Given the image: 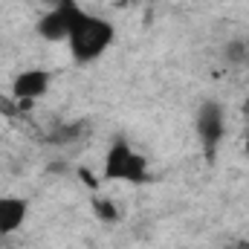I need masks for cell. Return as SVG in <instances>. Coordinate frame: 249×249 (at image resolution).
<instances>
[{"label": "cell", "instance_id": "cell-1", "mask_svg": "<svg viewBox=\"0 0 249 249\" xmlns=\"http://www.w3.org/2000/svg\"><path fill=\"white\" fill-rule=\"evenodd\" d=\"M116 41V26L107 20V18H99V15H90V12H81V18L72 23L70 29V53L78 64H90L96 58H102L110 44Z\"/></svg>", "mask_w": 249, "mask_h": 249}, {"label": "cell", "instance_id": "cell-9", "mask_svg": "<svg viewBox=\"0 0 249 249\" xmlns=\"http://www.w3.org/2000/svg\"><path fill=\"white\" fill-rule=\"evenodd\" d=\"M78 174H81V180H84V183H87L90 188H96V183H99V180L90 174V168H84V165H81V168H78Z\"/></svg>", "mask_w": 249, "mask_h": 249}, {"label": "cell", "instance_id": "cell-8", "mask_svg": "<svg viewBox=\"0 0 249 249\" xmlns=\"http://www.w3.org/2000/svg\"><path fill=\"white\" fill-rule=\"evenodd\" d=\"M90 206H93V214H96L102 223H116V220H119V209H116V203H113V200L93 194Z\"/></svg>", "mask_w": 249, "mask_h": 249}, {"label": "cell", "instance_id": "cell-5", "mask_svg": "<svg viewBox=\"0 0 249 249\" xmlns=\"http://www.w3.org/2000/svg\"><path fill=\"white\" fill-rule=\"evenodd\" d=\"M133 151H136V148H130L127 139H122V136L113 139L110 148H107V154H105L102 180H119V183H124V171H127V162H130Z\"/></svg>", "mask_w": 249, "mask_h": 249}, {"label": "cell", "instance_id": "cell-10", "mask_svg": "<svg viewBox=\"0 0 249 249\" xmlns=\"http://www.w3.org/2000/svg\"><path fill=\"white\" fill-rule=\"evenodd\" d=\"M229 249H249V241H247V238H238V241H232V244H229Z\"/></svg>", "mask_w": 249, "mask_h": 249}, {"label": "cell", "instance_id": "cell-2", "mask_svg": "<svg viewBox=\"0 0 249 249\" xmlns=\"http://www.w3.org/2000/svg\"><path fill=\"white\" fill-rule=\"evenodd\" d=\"M194 130H197V139L203 145L206 160L212 162L220 142H223V136H226V110H223V105L214 102V99L200 102V107L194 113Z\"/></svg>", "mask_w": 249, "mask_h": 249}, {"label": "cell", "instance_id": "cell-12", "mask_svg": "<svg viewBox=\"0 0 249 249\" xmlns=\"http://www.w3.org/2000/svg\"><path fill=\"white\" fill-rule=\"evenodd\" d=\"M116 3H119V6H124V3H127V0H116Z\"/></svg>", "mask_w": 249, "mask_h": 249}, {"label": "cell", "instance_id": "cell-11", "mask_svg": "<svg viewBox=\"0 0 249 249\" xmlns=\"http://www.w3.org/2000/svg\"><path fill=\"white\" fill-rule=\"evenodd\" d=\"M247 154H249V133H247Z\"/></svg>", "mask_w": 249, "mask_h": 249}, {"label": "cell", "instance_id": "cell-3", "mask_svg": "<svg viewBox=\"0 0 249 249\" xmlns=\"http://www.w3.org/2000/svg\"><path fill=\"white\" fill-rule=\"evenodd\" d=\"M81 6H78V0H55L41 18H38V23H35V32L44 38V41H50V44H58V41H67L70 38V29H72V23L81 18Z\"/></svg>", "mask_w": 249, "mask_h": 249}, {"label": "cell", "instance_id": "cell-6", "mask_svg": "<svg viewBox=\"0 0 249 249\" xmlns=\"http://www.w3.org/2000/svg\"><path fill=\"white\" fill-rule=\"evenodd\" d=\"M29 214V200L26 197H12L3 194L0 197V235H15Z\"/></svg>", "mask_w": 249, "mask_h": 249}, {"label": "cell", "instance_id": "cell-4", "mask_svg": "<svg viewBox=\"0 0 249 249\" xmlns=\"http://www.w3.org/2000/svg\"><path fill=\"white\" fill-rule=\"evenodd\" d=\"M50 70H41V67H32V70H23L12 78V99L18 102L20 110H29L47 90H50Z\"/></svg>", "mask_w": 249, "mask_h": 249}, {"label": "cell", "instance_id": "cell-7", "mask_svg": "<svg viewBox=\"0 0 249 249\" xmlns=\"http://www.w3.org/2000/svg\"><path fill=\"white\" fill-rule=\"evenodd\" d=\"M223 61L238 67V64H247L249 61V44L241 41V38H232L223 44Z\"/></svg>", "mask_w": 249, "mask_h": 249}, {"label": "cell", "instance_id": "cell-13", "mask_svg": "<svg viewBox=\"0 0 249 249\" xmlns=\"http://www.w3.org/2000/svg\"><path fill=\"white\" fill-rule=\"evenodd\" d=\"M247 116H249V105H247Z\"/></svg>", "mask_w": 249, "mask_h": 249}]
</instances>
